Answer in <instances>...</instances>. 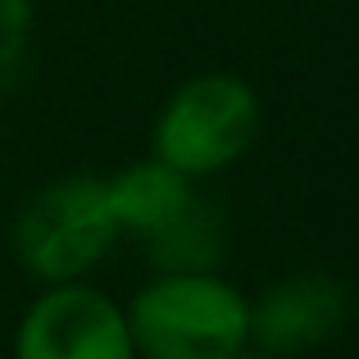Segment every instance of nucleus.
<instances>
[{"label":"nucleus","instance_id":"nucleus-1","mask_svg":"<svg viewBox=\"0 0 359 359\" xmlns=\"http://www.w3.org/2000/svg\"><path fill=\"white\" fill-rule=\"evenodd\" d=\"M123 318L141 359H232L250 341V300L210 269L159 273Z\"/></svg>","mask_w":359,"mask_h":359},{"label":"nucleus","instance_id":"nucleus-2","mask_svg":"<svg viewBox=\"0 0 359 359\" xmlns=\"http://www.w3.org/2000/svg\"><path fill=\"white\" fill-rule=\"evenodd\" d=\"M118 228L105 201V177L73 173L32 191L14 214V255L41 282H78L109 255Z\"/></svg>","mask_w":359,"mask_h":359},{"label":"nucleus","instance_id":"nucleus-3","mask_svg":"<svg viewBox=\"0 0 359 359\" xmlns=\"http://www.w3.org/2000/svg\"><path fill=\"white\" fill-rule=\"evenodd\" d=\"M255 132H259V96L250 82L237 73H201L164 100L150 132V150L196 182L237 164L250 150Z\"/></svg>","mask_w":359,"mask_h":359},{"label":"nucleus","instance_id":"nucleus-4","mask_svg":"<svg viewBox=\"0 0 359 359\" xmlns=\"http://www.w3.org/2000/svg\"><path fill=\"white\" fill-rule=\"evenodd\" d=\"M14 359H137L128 318L82 282H50L14 332Z\"/></svg>","mask_w":359,"mask_h":359},{"label":"nucleus","instance_id":"nucleus-5","mask_svg":"<svg viewBox=\"0 0 359 359\" xmlns=\"http://www.w3.org/2000/svg\"><path fill=\"white\" fill-rule=\"evenodd\" d=\"M346 287L318 273H300L287 278L259 300L250 305V337L264 346L269 355H291L318 346L346 323Z\"/></svg>","mask_w":359,"mask_h":359},{"label":"nucleus","instance_id":"nucleus-6","mask_svg":"<svg viewBox=\"0 0 359 359\" xmlns=\"http://www.w3.org/2000/svg\"><path fill=\"white\" fill-rule=\"evenodd\" d=\"M105 201L118 232H137V237L155 241L196 205V191L187 173H177L164 159L150 155L141 164H128L114 177H105Z\"/></svg>","mask_w":359,"mask_h":359},{"label":"nucleus","instance_id":"nucleus-7","mask_svg":"<svg viewBox=\"0 0 359 359\" xmlns=\"http://www.w3.org/2000/svg\"><path fill=\"white\" fill-rule=\"evenodd\" d=\"M150 255L164 273H196V269H210L214 259L223 255V223L214 210H205L201 201L182 214L168 232H159L150 241Z\"/></svg>","mask_w":359,"mask_h":359},{"label":"nucleus","instance_id":"nucleus-8","mask_svg":"<svg viewBox=\"0 0 359 359\" xmlns=\"http://www.w3.org/2000/svg\"><path fill=\"white\" fill-rule=\"evenodd\" d=\"M32 32V0H0V73L18 64Z\"/></svg>","mask_w":359,"mask_h":359},{"label":"nucleus","instance_id":"nucleus-9","mask_svg":"<svg viewBox=\"0 0 359 359\" xmlns=\"http://www.w3.org/2000/svg\"><path fill=\"white\" fill-rule=\"evenodd\" d=\"M232 359H278V355H269V351H264V355H250V351H237V355H232Z\"/></svg>","mask_w":359,"mask_h":359}]
</instances>
